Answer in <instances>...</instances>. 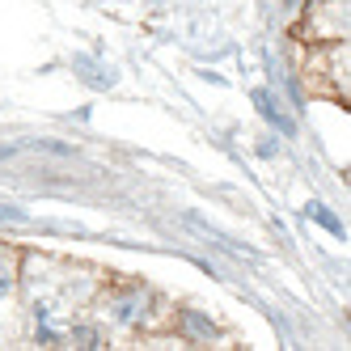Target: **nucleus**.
Here are the masks:
<instances>
[{"mask_svg":"<svg viewBox=\"0 0 351 351\" xmlns=\"http://www.w3.org/2000/svg\"><path fill=\"white\" fill-rule=\"evenodd\" d=\"M9 288H13V275H9L5 267H0V300H5V296H9Z\"/></svg>","mask_w":351,"mask_h":351,"instance_id":"nucleus-6","label":"nucleus"},{"mask_svg":"<svg viewBox=\"0 0 351 351\" xmlns=\"http://www.w3.org/2000/svg\"><path fill=\"white\" fill-rule=\"evenodd\" d=\"M114 317H119L123 326H136V322L144 317V300H140V296H128V300H119V305H114Z\"/></svg>","mask_w":351,"mask_h":351,"instance_id":"nucleus-4","label":"nucleus"},{"mask_svg":"<svg viewBox=\"0 0 351 351\" xmlns=\"http://www.w3.org/2000/svg\"><path fill=\"white\" fill-rule=\"evenodd\" d=\"M72 68H81V81L97 85V89L114 85V72H110V68H102V64H93V60H72Z\"/></svg>","mask_w":351,"mask_h":351,"instance_id":"nucleus-2","label":"nucleus"},{"mask_svg":"<svg viewBox=\"0 0 351 351\" xmlns=\"http://www.w3.org/2000/svg\"><path fill=\"white\" fill-rule=\"evenodd\" d=\"M182 322H186V330H191L195 339H208V335H212V322H204L199 313H182Z\"/></svg>","mask_w":351,"mask_h":351,"instance_id":"nucleus-5","label":"nucleus"},{"mask_svg":"<svg viewBox=\"0 0 351 351\" xmlns=\"http://www.w3.org/2000/svg\"><path fill=\"white\" fill-rule=\"evenodd\" d=\"M5 157H13V144H0V161H5Z\"/></svg>","mask_w":351,"mask_h":351,"instance_id":"nucleus-7","label":"nucleus"},{"mask_svg":"<svg viewBox=\"0 0 351 351\" xmlns=\"http://www.w3.org/2000/svg\"><path fill=\"white\" fill-rule=\"evenodd\" d=\"M305 216H313V220L322 224V229H330L335 237H347V229H343V220H339V216H335L330 208H326V204H309V208H305Z\"/></svg>","mask_w":351,"mask_h":351,"instance_id":"nucleus-3","label":"nucleus"},{"mask_svg":"<svg viewBox=\"0 0 351 351\" xmlns=\"http://www.w3.org/2000/svg\"><path fill=\"white\" fill-rule=\"evenodd\" d=\"M254 106H258V114H263L267 123H275V128H280L284 136H292V132H296V128H292V119L280 110V102H275L267 89H254Z\"/></svg>","mask_w":351,"mask_h":351,"instance_id":"nucleus-1","label":"nucleus"}]
</instances>
